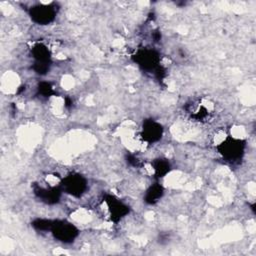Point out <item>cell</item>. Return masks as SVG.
Listing matches in <instances>:
<instances>
[{"label": "cell", "mask_w": 256, "mask_h": 256, "mask_svg": "<svg viewBox=\"0 0 256 256\" xmlns=\"http://www.w3.org/2000/svg\"><path fill=\"white\" fill-rule=\"evenodd\" d=\"M216 149L224 160L235 163L243 158L246 150V141L228 136L216 146Z\"/></svg>", "instance_id": "cell-1"}, {"label": "cell", "mask_w": 256, "mask_h": 256, "mask_svg": "<svg viewBox=\"0 0 256 256\" xmlns=\"http://www.w3.org/2000/svg\"><path fill=\"white\" fill-rule=\"evenodd\" d=\"M50 232L57 241L64 244L74 242L79 235L78 228L66 220H52Z\"/></svg>", "instance_id": "cell-2"}, {"label": "cell", "mask_w": 256, "mask_h": 256, "mask_svg": "<svg viewBox=\"0 0 256 256\" xmlns=\"http://www.w3.org/2000/svg\"><path fill=\"white\" fill-rule=\"evenodd\" d=\"M63 192L79 198L86 193L88 189V182L84 176L79 173H70L66 175L60 182Z\"/></svg>", "instance_id": "cell-3"}, {"label": "cell", "mask_w": 256, "mask_h": 256, "mask_svg": "<svg viewBox=\"0 0 256 256\" xmlns=\"http://www.w3.org/2000/svg\"><path fill=\"white\" fill-rule=\"evenodd\" d=\"M134 62L145 71H153L156 74L162 67L160 66V55L159 53L150 48H143L136 52L133 56Z\"/></svg>", "instance_id": "cell-4"}, {"label": "cell", "mask_w": 256, "mask_h": 256, "mask_svg": "<svg viewBox=\"0 0 256 256\" xmlns=\"http://www.w3.org/2000/svg\"><path fill=\"white\" fill-rule=\"evenodd\" d=\"M57 14V7L54 3L37 4L29 9L31 20L39 25H48L54 21Z\"/></svg>", "instance_id": "cell-5"}, {"label": "cell", "mask_w": 256, "mask_h": 256, "mask_svg": "<svg viewBox=\"0 0 256 256\" xmlns=\"http://www.w3.org/2000/svg\"><path fill=\"white\" fill-rule=\"evenodd\" d=\"M33 191L35 196L43 203L54 205L60 201L62 195V188L61 186H49V187H42L39 185H35L33 187Z\"/></svg>", "instance_id": "cell-6"}, {"label": "cell", "mask_w": 256, "mask_h": 256, "mask_svg": "<svg viewBox=\"0 0 256 256\" xmlns=\"http://www.w3.org/2000/svg\"><path fill=\"white\" fill-rule=\"evenodd\" d=\"M163 126L153 120V119H147L143 122L140 136L143 139V141L151 144L159 141L163 136Z\"/></svg>", "instance_id": "cell-7"}, {"label": "cell", "mask_w": 256, "mask_h": 256, "mask_svg": "<svg viewBox=\"0 0 256 256\" xmlns=\"http://www.w3.org/2000/svg\"><path fill=\"white\" fill-rule=\"evenodd\" d=\"M105 203L108 207L111 220L114 222L120 221L129 213V206L123 203L121 200L112 195H107L105 197Z\"/></svg>", "instance_id": "cell-8"}, {"label": "cell", "mask_w": 256, "mask_h": 256, "mask_svg": "<svg viewBox=\"0 0 256 256\" xmlns=\"http://www.w3.org/2000/svg\"><path fill=\"white\" fill-rule=\"evenodd\" d=\"M31 54L34 59V63H43V64L51 63V53L48 47L43 43H36L31 48Z\"/></svg>", "instance_id": "cell-9"}, {"label": "cell", "mask_w": 256, "mask_h": 256, "mask_svg": "<svg viewBox=\"0 0 256 256\" xmlns=\"http://www.w3.org/2000/svg\"><path fill=\"white\" fill-rule=\"evenodd\" d=\"M163 194L164 188L159 183H154L146 190L144 194V201L149 205L156 204L162 198Z\"/></svg>", "instance_id": "cell-10"}, {"label": "cell", "mask_w": 256, "mask_h": 256, "mask_svg": "<svg viewBox=\"0 0 256 256\" xmlns=\"http://www.w3.org/2000/svg\"><path fill=\"white\" fill-rule=\"evenodd\" d=\"M152 169L157 178H163L170 172L171 164L165 158H156L152 162Z\"/></svg>", "instance_id": "cell-11"}, {"label": "cell", "mask_w": 256, "mask_h": 256, "mask_svg": "<svg viewBox=\"0 0 256 256\" xmlns=\"http://www.w3.org/2000/svg\"><path fill=\"white\" fill-rule=\"evenodd\" d=\"M31 224L36 230L50 231V228H51V225H52V220L44 219V218H37Z\"/></svg>", "instance_id": "cell-12"}, {"label": "cell", "mask_w": 256, "mask_h": 256, "mask_svg": "<svg viewBox=\"0 0 256 256\" xmlns=\"http://www.w3.org/2000/svg\"><path fill=\"white\" fill-rule=\"evenodd\" d=\"M38 93L41 94L43 97H50L51 95L54 94V89L52 84L47 81L40 82L38 85Z\"/></svg>", "instance_id": "cell-13"}]
</instances>
